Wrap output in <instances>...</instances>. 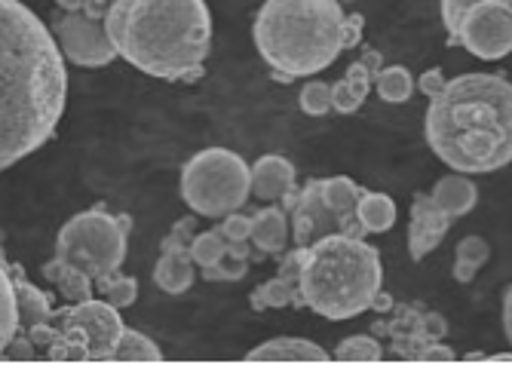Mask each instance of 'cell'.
Here are the masks:
<instances>
[{"instance_id":"obj_8","label":"cell","mask_w":512,"mask_h":377,"mask_svg":"<svg viewBox=\"0 0 512 377\" xmlns=\"http://www.w3.org/2000/svg\"><path fill=\"white\" fill-rule=\"evenodd\" d=\"M129 218H117L105 209H86L74 215L56 240V255L96 279V286L120 270L126 258Z\"/></svg>"},{"instance_id":"obj_35","label":"cell","mask_w":512,"mask_h":377,"mask_svg":"<svg viewBox=\"0 0 512 377\" xmlns=\"http://www.w3.org/2000/svg\"><path fill=\"white\" fill-rule=\"evenodd\" d=\"M473 4H479V0H442V22L448 28V40L457 34V25H460L463 13H467Z\"/></svg>"},{"instance_id":"obj_6","label":"cell","mask_w":512,"mask_h":377,"mask_svg":"<svg viewBox=\"0 0 512 377\" xmlns=\"http://www.w3.org/2000/svg\"><path fill=\"white\" fill-rule=\"evenodd\" d=\"M37 356L43 359H89V362H105L114 359L117 341L123 335V319L120 310L108 301H80L68 304L62 310H53V316L43 325H34L31 332H22Z\"/></svg>"},{"instance_id":"obj_20","label":"cell","mask_w":512,"mask_h":377,"mask_svg":"<svg viewBox=\"0 0 512 377\" xmlns=\"http://www.w3.org/2000/svg\"><path fill=\"white\" fill-rule=\"evenodd\" d=\"M246 359L249 362H325L329 353L304 338H273V341H264L261 347L249 350Z\"/></svg>"},{"instance_id":"obj_19","label":"cell","mask_w":512,"mask_h":377,"mask_svg":"<svg viewBox=\"0 0 512 377\" xmlns=\"http://www.w3.org/2000/svg\"><path fill=\"white\" fill-rule=\"evenodd\" d=\"M289 233H292V224L286 218L283 209H258L252 215V246H255V255L252 261H261V258H270V255H279L289 243Z\"/></svg>"},{"instance_id":"obj_7","label":"cell","mask_w":512,"mask_h":377,"mask_svg":"<svg viewBox=\"0 0 512 377\" xmlns=\"http://www.w3.org/2000/svg\"><path fill=\"white\" fill-rule=\"evenodd\" d=\"M181 197L194 215L224 218L252 197V166L227 148H206L184 163Z\"/></svg>"},{"instance_id":"obj_21","label":"cell","mask_w":512,"mask_h":377,"mask_svg":"<svg viewBox=\"0 0 512 377\" xmlns=\"http://www.w3.org/2000/svg\"><path fill=\"white\" fill-rule=\"evenodd\" d=\"M430 197H433L451 218H460V215H467V212L476 209V203H479V187H476L467 175H463V172H457V175L439 178L436 187L430 191Z\"/></svg>"},{"instance_id":"obj_11","label":"cell","mask_w":512,"mask_h":377,"mask_svg":"<svg viewBox=\"0 0 512 377\" xmlns=\"http://www.w3.org/2000/svg\"><path fill=\"white\" fill-rule=\"evenodd\" d=\"M402 319L378 322V332H387L393 341V353L399 359H454L448 347H439L436 338L445 335V319L433 313H421L411 307H396Z\"/></svg>"},{"instance_id":"obj_33","label":"cell","mask_w":512,"mask_h":377,"mask_svg":"<svg viewBox=\"0 0 512 377\" xmlns=\"http://www.w3.org/2000/svg\"><path fill=\"white\" fill-rule=\"evenodd\" d=\"M224 249H227V240L218 233V227L215 230H206V233H197V237L191 240V258H194V264L200 270L218 264L221 255H224Z\"/></svg>"},{"instance_id":"obj_23","label":"cell","mask_w":512,"mask_h":377,"mask_svg":"<svg viewBox=\"0 0 512 377\" xmlns=\"http://www.w3.org/2000/svg\"><path fill=\"white\" fill-rule=\"evenodd\" d=\"M13 279H16V298H19V332H31L34 325H43L53 316L50 295L34 289L31 282L19 273V267H13Z\"/></svg>"},{"instance_id":"obj_40","label":"cell","mask_w":512,"mask_h":377,"mask_svg":"<svg viewBox=\"0 0 512 377\" xmlns=\"http://www.w3.org/2000/svg\"><path fill=\"white\" fill-rule=\"evenodd\" d=\"M506 4H509V7H512V0H506Z\"/></svg>"},{"instance_id":"obj_37","label":"cell","mask_w":512,"mask_h":377,"mask_svg":"<svg viewBox=\"0 0 512 377\" xmlns=\"http://www.w3.org/2000/svg\"><path fill=\"white\" fill-rule=\"evenodd\" d=\"M111 7H114V0H86L83 13H86V16H92V19H105Z\"/></svg>"},{"instance_id":"obj_2","label":"cell","mask_w":512,"mask_h":377,"mask_svg":"<svg viewBox=\"0 0 512 377\" xmlns=\"http://www.w3.org/2000/svg\"><path fill=\"white\" fill-rule=\"evenodd\" d=\"M433 154L463 175L512 163V83L497 74H460L427 111Z\"/></svg>"},{"instance_id":"obj_14","label":"cell","mask_w":512,"mask_h":377,"mask_svg":"<svg viewBox=\"0 0 512 377\" xmlns=\"http://www.w3.org/2000/svg\"><path fill=\"white\" fill-rule=\"evenodd\" d=\"M451 215L430 197L417 194L411 203V221H408V252L414 261H424L436 246L448 237L451 230Z\"/></svg>"},{"instance_id":"obj_30","label":"cell","mask_w":512,"mask_h":377,"mask_svg":"<svg viewBox=\"0 0 512 377\" xmlns=\"http://www.w3.org/2000/svg\"><path fill=\"white\" fill-rule=\"evenodd\" d=\"M298 105L310 117H325L329 111H335V86L332 83H322V80L304 83L301 86V96H298Z\"/></svg>"},{"instance_id":"obj_24","label":"cell","mask_w":512,"mask_h":377,"mask_svg":"<svg viewBox=\"0 0 512 377\" xmlns=\"http://www.w3.org/2000/svg\"><path fill=\"white\" fill-rule=\"evenodd\" d=\"M19 335V298H16V279L13 267L0 261V359L7 356V347Z\"/></svg>"},{"instance_id":"obj_18","label":"cell","mask_w":512,"mask_h":377,"mask_svg":"<svg viewBox=\"0 0 512 377\" xmlns=\"http://www.w3.org/2000/svg\"><path fill=\"white\" fill-rule=\"evenodd\" d=\"M292 191H295V166L286 157L270 154V157L255 160V166H252V194L258 200L279 203V200H286Z\"/></svg>"},{"instance_id":"obj_15","label":"cell","mask_w":512,"mask_h":377,"mask_svg":"<svg viewBox=\"0 0 512 377\" xmlns=\"http://www.w3.org/2000/svg\"><path fill=\"white\" fill-rule=\"evenodd\" d=\"M301 255L304 249L295 246V252H289L279 264V273L270 282H261V286L252 292V310H270V307H289V304H304L301 301Z\"/></svg>"},{"instance_id":"obj_5","label":"cell","mask_w":512,"mask_h":377,"mask_svg":"<svg viewBox=\"0 0 512 377\" xmlns=\"http://www.w3.org/2000/svg\"><path fill=\"white\" fill-rule=\"evenodd\" d=\"M381 255L362 237L329 233L301 255V301L325 319H353L381 295Z\"/></svg>"},{"instance_id":"obj_27","label":"cell","mask_w":512,"mask_h":377,"mask_svg":"<svg viewBox=\"0 0 512 377\" xmlns=\"http://www.w3.org/2000/svg\"><path fill=\"white\" fill-rule=\"evenodd\" d=\"M249 261H252V255H249V240H246V243H227L221 261L212 264V267H206V270H203V279H209V282H237V279L246 276Z\"/></svg>"},{"instance_id":"obj_31","label":"cell","mask_w":512,"mask_h":377,"mask_svg":"<svg viewBox=\"0 0 512 377\" xmlns=\"http://www.w3.org/2000/svg\"><path fill=\"white\" fill-rule=\"evenodd\" d=\"M384 356H387L384 347L368 335L344 338L335 350V359H341V362H381Z\"/></svg>"},{"instance_id":"obj_16","label":"cell","mask_w":512,"mask_h":377,"mask_svg":"<svg viewBox=\"0 0 512 377\" xmlns=\"http://www.w3.org/2000/svg\"><path fill=\"white\" fill-rule=\"evenodd\" d=\"M381 68H384L381 53L378 50H365L362 59H356L347 68L344 80L335 83V111L338 114H356L365 105L368 92H371V86H375V77H378Z\"/></svg>"},{"instance_id":"obj_34","label":"cell","mask_w":512,"mask_h":377,"mask_svg":"<svg viewBox=\"0 0 512 377\" xmlns=\"http://www.w3.org/2000/svg\"><path fill=\"white\" fill-rule=\"evenodd\" d=\"M218 233L227 243H246V240H252V215H243L240 209L224 215Z\"/></svg>"},{"instance_id":"obj_13","label":"cell","mask_w":512,"mask_h":377,"mask_svg":"<svg viewBox=\"0 0 512 377\" xmlns=\"http://www.w3.org/2000/svg\"><path fill=\"white\" fill-rule=\"evenodd\" d=\"M283 203H286V209L292 215L289 224H292V237H295L298 249L313 246L316 240L329 237V233H341L335 212L325 206V200H322V181L304 184L301 194L292 191Z\"/></svg>"},{"instance_id":"obj_25","label":"cell","mask_w":512,"mask_h":377,"mask_svg":"<svg viewBox=\"0 0 512 377\" xmlns=\"http://www.w3.org/2000/svg\"><path fill=\"white\" fill-rule=\"evenodd\" d=\"M488 261H491V246L482 237H463L454 249V279L467 286Z\"/></svg>"},{"instance_id":"obj_1","label":"cell","mask_w":512,"mask_h":377,"mask_svg":"<svg viewBox=\"0 0 512 377\" xmlns=\"http://www.w3.org/2000/svg\"><path fill=\"white\" fill-rule=\"evenodd\" d=\"M65 99L59 40L25 4L0 0V172L53 138Z\"/></svg>"},{"instance_id":"obj_10","label":"cell","mask_w":512,"mask_h":377,"mask_svg":"<svg viewBox=\"0 0 512 377\" xmlns=\"http://www.w3.org/2000/svg\"><path fill=\"white\" fill-rule=\"evenodd\" d=\"M53 31L62 56L80 68H105L117 59V46L105 28V19H92L83 10H74L65 13Z\"/></svg>"},{"instance_id":"obj_26","label":"cell","mask_w":512,"mask_h":377,"mask_svg":"<svg viewBox=\"0 0 512 377\" xmlns=\"http://www.w3.org/2000/svg\"><path fill=\"white\" fill-rule=\"evenodd\" d=\"M359 221L365 233H387L396 221V203L387 194H359Z\"/></svg>"},{"instance_id":"obj_22","label":"cell","mask_w":512,"mask_h":377,"mask_svg":"<svg viewBox=\"0 0 512 377\" xmlns=\"http://www.w3.org/2000/svg\"><path fill=\"white\" fill-rule=\"evenodd\" d=\"M43 276L53 282V286L59 289V295L68 301V304H80V301H89L92 298V286H96V279H92L89 273H83L80 267L62 261L59 255L53 261L43 264Z\"/></svg>"},{"instance_id":"obj_39","label":"cell","mask_w":512,"mask_h":377,"mask_svg":"<svg viewBox=\"0 0 512 377\" xmlns=\"http://www.w3.org/2000/svg\"><path fill=\"white\" fill-rule=\"evenodd\" d=\"M56 4H59L65 13H74V10H83V7H86V0H56Z\"/></svg>"},{"instance_id":"obj_4","label":"cell","mask_w":512,"mask_h":377,"mask_svg":"<svg viewBox=\"0 0 512 377\" xmlns=\"http://www.w3.org/2000/svg\"><path fill=\"white\" fill-rule=\"evenodd\" d=\"M255 46L276 77H310L350 50L347 16L338 0H264Z\"/></svg>"},{"instance_id":"obj_17","label":"cell","mask_w":512,"mask_h":377,"mask_svg":"<svg viewBox=\"0 0 512 377\" xmlns=\"http://www.w3.org/2000/svg\"><path fill=\"white\" fill-rule=\"evenodd\" d=\"M359 184L347 175H335L322 181V200L338 218V230L347 237H365V227L359 221Z\"/></svg>"},{"instance_id":"obj_36","label":"cell","mask_w":512,"mask_h":377,"mask_svg":"<svg viewBox=\"0 0 512 377\" xmlns=\"http://www.w3.org/2000/svg\"><path fill=\"white\" fill-rule=\"evenodd\" d=\"M445 83H448V80H445V74H442L439 68H430L427 74L417 77V89H421L427 99H436L439 92L445 89Z\"/></svg>"},{"instance_id":"obj_28","label":"cell","mask_w":512,"mask_h":377,"mask_svg":"<svg viewBox=\"0 0 512 377\" xmlns=\"http://www.w3.org/2000/svg\"><path fill=\"white\" fill-rule=\"evenodd\" d=\"M375 89L378 96L390 105H402L414 96V77L408 68L402 65H393V68H381L378 77H375Z\"/></svg>"},{"instance_id":"obj_29","label":"cell","mask_w":512,"mask_h":377,"mask_svg":"<svg viewBox=\"0 0 512 377\" xmlns=\"http://www.w3.org/2000/svg\"><path fill=\"white\" fill-rule=\"evenodd\" d=\"M114 359L120 362H160L163 350L142 332H132V328H123V335L117 341V353Z\"/></svg>"},{"instance_id":"obj_32","label":"cell","mask_w":512,"mask_h":377,"mask_svg":"<svg viewBox=\"0 0 512 377\" xmlns=\"http://www.w3.org/2000/svg\"><path fill=\"white\" fill-rule=\"evenodd\" d=\"M99 292L108 304H114L117 310H126L138 301V282L132 276H120V270H117L99 282Z\"/></svg>"},{"instance_id":"obj_9","label":"cell","mask_w":512,"mask_h":377,"mask_svg":"<svg viewBox=\"0 0 512 377\" xmlns=\"http://www.w3.org/2000/svg\"><path fill=\"white\" fill-rule=\"evenodd\" d=\"M451 43H460L482 62H497L512 53V7L506 0H479L463 13Z\"/></svg>"},{"instance_id":"obj_38","label":"cell","mask_w":512,"mask_h":377,"mask_svg":"<svg viewBox=\"0 0 512 377\" xmlns=\"http://www.w3.org/2000/svg\"><path fill=\"white\" fill-rule=\"evenodd\" d=\"M503 332H506V341L512 344V286L503 295Z\"/></svg>"},{"instance_id":"obj_3","label":"cell","mask_w":512,"mask_h":377,"mask_svg":"<svg viewBox=\"0 0 512 377\" xmlns=\"http://www.w3.org/2000/svg\"><path fill=\"white\" fill-rule=\"evenodd\" d=\"M105 28L117 56L160 80H197L212 43L203 0H114Z\"/></svg>"},{"instance_id":"obj_12","label":"cell","mask_w":512,"mask_h":377,"mask_svg":"<svg viewBox=\"0 0 512 377\" xmlns=\"http://www.w3.org/2000/svg\"><path fill=\"white\" fill-rule=\"evenodd\" d=\"M194 237H197L194 218H181L160 246L154 282L166 295H184L194 286V258H191V240Z\"/></svg>"}]
</instances>
